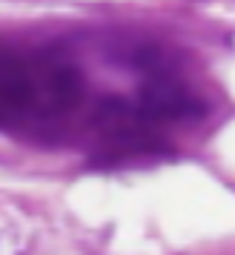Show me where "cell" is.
Returning <instances> with one entry per match:
<instances>
[{
  "instance_id": "1",
  "label": "cell",
  "mask_w": 235,
  "mask_h": 255,
  "mask_svg": "<svg viewBox=\"0 0 235 255\" xmlns=\"http://www.w3.org/2000/svg\"><path fill=\"white\" fill-rule=\"evenodd\" d=\"M35 109L43 115H60L83 98V78L72 63L43 60L35 63Z\"/></svg>"
},
{
  "instance_id": "2",
  "label": "cell",
  "mask_w": 235,
  "mask_h": 255,
  "mask_svg": "<svg viewBox=\"0 0 235 255\" xmlns=\"http://www.w3.org/2000/svg\"><path fill=\"white\" fill-rule=\"evenodd\" d=\"M138 109L149 121H181V118L204 115V104L181 81H175L169 72H155L141 86Z\"/></svg>"
},
{
  "instance_id": "3",
  "label": "cell",
  "mask_w": 235,
  "mask_h": 255,
  "mask_svg": "<svg viewBox=\"0 0 235 255\" xmlns=\"http://www.w3.org/2000/svg\"><path fill=\"white\" fill-rule=\"evenodd\" d=\"M35 109V69L0 49V124Z\"/></svg>"
},
{
  "instance_id": "4",
  "label": "cell",
  "mask_w": 235,
  "mask_h": 255,
  "mask_svg": "<svg viewBox=\"0 0 235 255\" xmlns=\"http://www.w3.org/2000/svg\"><path fill=\"white\" fill-rule=\"evenodd\" d=\"M135 66L143 72H149V75H155V72L169 69V58H166V52L161 46H143L135 52Z\"/></svg>"
}]
</instances>
